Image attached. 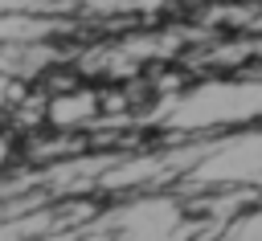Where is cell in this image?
<instances>
[{
	"label": "cell",
	"instance_id": "1",
	"mask_svg": "<svg viewBox=\"0 0 262 241\" xmlns=\"http://www.w3.org/2000/svg\"><path fill=\"white\" fill-rule=\"evenodd\" d=\"M94 118H102V106H98V90L94 86H78L70 94L49 98V131H57V135H74L82 127H90Z\"/></svg>",
	"mask_w": 262,
	"mask_h": 241
},
{
	"label": "cell",
	"instance_id": "2",
	"mask_svg": "<svg viewBox=\"0 0 262 241\" xmlns=\"http://www.w3.org/2000/svg\"><path fill=\"white\" fill-rule=\"evenodd\" d=\"M16 159V135L12 131H0V167H8Z\"/></svg>",
	"mask_w": 262,
	"mask_h": 241
},
{
	"label": "cell",
	"instance_id": "3",
	"mask_svg": "<svg viewBox=\"0 0 262 241\" xmlns=\"http://www.w3.org/2000/svg\"><path fill=\"white\" fill-rule=\"evenodd\" d=\"M8 82H12V74H8V69H0V114H4V98H8Z\"/></svg>",
	"mask_w": 262,
	"mask_h": 241
}]
</instances>
